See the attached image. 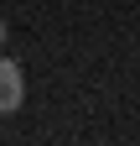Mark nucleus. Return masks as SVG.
<instances>
[{
	"label": "nucleus",
	"mask_w": 140,
	"mask_h": 146,
	"mask_svg": "<svg viewBox=\"0 0 140 146\" xmlns=\"http://www.w3.org/2000/svg\"><path fill=\"white\" fill-rule=\"evenodd\" d=\"M21 94H26V78H21V68L0 58V115L21 110Z\"/></svg>",
	"instance_id": "f257e3e1"
},
{
	"label": "nucleus",
	"mask_w": 140,
	"mask_h": 146,
	"mask_svg": "<svg viewBox=\"0 0 140 146\" xmlns=\"http://www.w3.org/2000/svg\"><path fill=\"white\" fill-rule=\"evenodd\" d=\"M0 47H5V16H0Z\"/></svg>",
	"instance_id": "f03ea898"
}]
</instances>
